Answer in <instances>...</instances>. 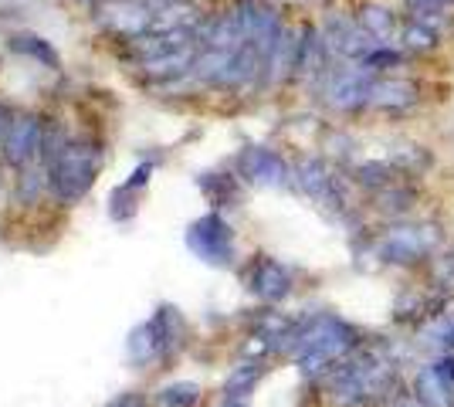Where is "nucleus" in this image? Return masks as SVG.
Instances as JSON below:
<instances>
[{
	"mask_svg": "<svg viewBox=\"0 0 454 407\" xmlns=\"http://www.w3.org/2000/svg\"><path fill=\"white\" fill-rule=\"evenodd\" d=\"M394 407H424V404H420L417 397H414V401H407V397H397V401H394Z\"/></svg>",
	"mask_w": 454,
	"mask_h": 407,
	"instance_id": "obj_26",
	"label": "nucleus"
},
{
	"mask_svg": "<svg viewBox=\"0 0 454 407\" xmlns=\"http://www.w3.org/2000/svg\"><path fill=\"white\" fill-rule=\"evenodd\" d=\"M11 44V51H18V55H24V59L38 61V65H44V68H51L55 72L58 65V51L48 44L44 38H38V35H14V38L7 41Z\"/></svg>",
	"mask_w": 454,
	"mask_h": 407,
	"instance_id": "obj_18",
	"label": "nucleus"
},
{
	"mask_svg": "<svg viewBox=\"0 0 454 407\" xmlns=\"http://www.w3.org/2000/svg\"><path fill=\"white\" fill-rule=\"evenodd\" d=\"M373 72L363 68L360 61L353 65H340V68H329V75L322 78V96L325 106L336 109V113H353L363 109L366 98H370V85H373Z\"/></svg>",
	"mask_w": 454,
	"mask_h": 407,
	"instance_id": "obj_5",
	"label": "nucleus"
},
{
	"mask_svg": "<svg viewBox=\"0 0 454 407\" xmlns=\"http://www.w3.org/2000/svg\"><path fill=\"white\" fill-rule=\"evenodd\" d=\"M397 44L400 48H407V51H414V55H431L437 44H441V35H437L434 27H427V24H420V20H414V18H407L403 24H400Z\"/></svg>",
	"mask_w": 454,
	"mask_h": 407,
	"instance_id": "obj_17",
	"label": "nucleus"
},
{
	"mask_svg": "<svg viewBox=\"0 0 454 407\" xmlns=\"http://www.w3.org/2000/svg\"><path fill=\"white\" fill-rule=\"evenodd\" d=\"M437 231L434 228H394V231L383 234L380 241V254L390 258V262H417L424 254H431L437 248Z\"/></svg>",
	"mask_w": 454,
	"mask_h": 407,
	"instance_id": "obj_10",
	"label": "nucleus"
},
{
	"mask_svg": "<svg viewBox=\"0 0 454 407\" xmlns=\"http://www.w3.org/2000/svg\"><path fill=\"white\" fill-rule=\"evenodd\" d=\"M258 377H262V364L254 360V364H245V367H238L234 373H231V380L224 384V397H245L254 390V384H258Z\"/></svg>",
	"mask_w": 454,
	"mask_h": 407,
	"instance_id": "obj_20",
	"label": "nucleus"
},
{
	"mask_svg": "<svg viewBox=\"0 0 454 407\" xmlns=\"http://www.w3.org/2000/svg\"><path fill=\"white\" fill-rule=\"evenodd\" d=\"M106 407H150V401L139 394V390H126V394H119V397H113Z\"/></svg>",
	"mask_w": 454,
	"mask_h": 407,
	"instance_id": "obj_23",
	"label": "nucleus"
},
{
	"mask_svg": "<svg viewBox=\"0 0 454 407\" xmlns=\"http://www.w3.org/2000/svg\"><path fill=\"white\" fill-rule=\"evenodd\" d=\"M187 248L207 265L234 262V231L221 214H204L187 228Z\"/></svg>",
	"mask_w": 454,
	"mask_h": 407,
	"instance_id": "obj_6",
	"label": "nucleus"
},
{
	"mask_svg": "<svg viewBox=\"0 0 454 407\" xmlns=\"http://www.w3.org/2000/svg\"><path fill=\"white\" fill-rule=\"evenodd\" d=\"M238 174L254 187H285L288 184V163L268 146H245L238 153Z\"/></svg>",
	"mask_w": 454,
	"mask_h": 407,
	"instance_id": "obj_9",
	"label": "nucleus"
},
{
	"mask_svg": "<svg viewBox=\"0 0 454 407\" xmlns=\"http://www.w3.org/2000/svg\"><path fill=\"white\" fill-rule=\"evenodd\" d=\"M44 136H48V129H44V119L38 113H14L0 153L11 167H27L44 150Z\"/></svg>",
	"mask_w": 454,
	"mask_h": 407,
	"instance_id": "obj_8",
	"label": "nucleus"
},
{
	"mask_svg": "<svg viewBox=\"0 0 454 407\" xmlns=\"http://www.w3.org/2000/svg\"><path fill=\"white\" fill-rule=\"evenodd\" d=\"M247 289L251 295H258L262 302H282L285 295L292 292V271L285 269L278 258H254L247 269Z\"/></svg>",
	"mask_w": 454,
	"mask_h": 407,
	"instance_id": "obj_12",
	"label": "nucleus"
},
{
	"mask_svg": "<svg viewBox=\"0 0 454 407\" xmlns=\"http://www.w3.org/2000/svg\"><path fill=\"white\" fill-rule=\"evenodd\" d=\"M387 384H390V367L373 353H363V356H346L336 364V370L325 380V394L336 407H363L380 397Z\"/></svg>",
	"mask_w": 454,
	"mask_h": 407,
	"instance_id": "obj_3",
	"label": "nucleus"
},
{
	"mask_svg": "<svg viewBox=\"0 0 454 407\" xmlns=\"http://www.w3.org/2000/svg\"><path fill=\"white\" fill-rule=\"evenodd\" d=\"M292 356L305 373H322L325 367H336L356 349V330L346 326L336 316H316L292 330Z\"/></svg>",
	"mask_w": 454,
	"mask_h": 407,
	"instance_id": "obj_2",
	"label": "nucleus"
},
{
	"mask_svg": "<svg viewBox=\"0 0 454 407\" xmlns=\"http://www.w3.org/2000/svg\"><path fill=\"white\" fill-rule=\"evenodd\" d=\"M417 85L411 78L397 75H377L370 85V98L366 106L370 109H387V113H400V109H411L417 102Z\"/></svg>",
	"mask_w": 454,
	"mask_h": 407,
	"instance_id": "obj_14",
	"label": "nucleus"
},
{
	"mask_svg": "<svg viewBox=\"0 0 454 407\" xmlns=\"http://www.w3.org/2000/svg\"><path fill=\"white\" fill-rule=\"evenodd\" d=\"M200 187H204V194H207L217 207L238 197V191H234V180H231V176H221V174H204V176H200Z\"/></svg>",
	"mask_w": 454,
	"mask_h": 407,
	"instance_id": "obj_21",
	"label": "nucleus"
},
{
	"mask_svg": "<svg viewBox=\"0 0 454 407\" xmlns=\"http://www.w3.org/2000/svg\"><path fill=\"white\" fill-rule=\"evenodd\" d=\"M102 170V146L89 136L65 139L48 156V187L58 204H75L92 191L95 176Z\"/></svg>",
	"mask_w": 454,
	"mask_h": 407,
	"instance_id": "obj_1",
	"label": "nucleus"
},
{
	"mask_svg": "<svg viewBox=\"0 0 454 407\" xmlns=\"http://www.w3.org/2000/svg\"><path fill=\"white\" fill-rule=\"evenodd\" d=\"M356 20H360L363 31L377 41V44H394L400 35L397 14L390 7H383V4H363L360 11H356Z\"/></svg>",
	"mask_w": 454,
	"mask_h": 407,
	"instance_id": "obj_16",
	"label": "nucleus"
},
{
	"mask_svg": "<svg viewBox=\"0 0 454 407\" xmlns=\"http://www.w3.org/2000/svg\"><path fill=\"white\" fill-rule=\"evenodd\" d=\"M451 343H454V340H451Z\"/></svg>",
	"mask_w": 454,
	"mask_h": 407,
	"instance_id": "obj_27",
	"label": "nucleus"
},
{
	"mask_svg": "<svg viewBox=\"0 0 454 407\" xmlns=\"http://www.w3.org/2000/svg\"><path fill=\"white\" fill-rule=\"evenodd\" d=\"M11 119H14V113L0 102V146H4V136H7V129H11Z\"/></svg>",
	"mask_w": 454,
	"mask_h": 407,
	"instance_id": "obj_24",
	"label": "nucleus"
},
{
	"mask_svg": "<svg viewBox=\"0 0 454 407\" xmlns=\"http://www.w3.org/2000/svg\"><path fill=\"white\" fill-rule=\"evenodd\" d=\"M407 18L414 14H427V11H454V0H400Z\"/></svg>",
	"mask_w": 454,
	"mask_h": 407,
	"instance_id": "obj_22",
	"label": "nucleus"
},
{
	"mask_svg": "<svg viewBox=\"0 0 454 407\" xmlns=\"http://www.w3.org/2000/svg\"><path fill=\"white\" fill-rule=\"evenodd\" d=\"M204 397L200 384L193 380H176V384H167V387L156 394V404L160 407H197Z\"/></svg>",
	"mask_w": 454,
	"mask_h": 407,
	"instance_id": "obj_19",
	"label": "nucleus"
},
{
	"mask_svg": "<svg viewBox=\"0 0 454 407\" xmlns=\"http://www.w3.org/2000/svg\"><path fill=\"white\" fill-rule=\"evenodd\" d=\"M295 180L305 194L312 197L322 207H340V187H336V176L329 174V167L322 160H302L295 167Z\"/></svg>",
	"mask_w": 454,
	"mask_h": 407,
	"instance_id": "obj_15",
	"label": "nucleus"
},
{
	"mask_svg": "<svg viewBox=\"0 0 454 407\" xmlns=\"http://www.w3.org/2000/svg\"><path fill=\"white\" fill-rule=\"evenodd\" d=\"M221 407H247V401H245V397H224V401H221Z\"/></svg>",
	"mask_w": 454,
	"mask_h": 407,
	"instance_id": "obj_25",
	"label": "nucleus"
},
{
	"mask_svg": "<svg viewBox=\"0 0 454 407\" xmlns=\"http://www.w3.org/2000/svg\"><path fill=\"white\" fill-rule=\"evenodd\" d=\"M319 31L322 38H325V44H329V51H333V59L360 61L377 48V41L363 31L356 14H346V11H329Z\"/></svg>",
	"mask_w": 454,
	"mask_h": 407,
	"instance_id": "obj_7",
	"label": "nucleus"
},
{
	"mask_svg": "<svg viewBox=\"0 0 454 407\" xmlns=\"http://www.w3.org/2000/svg\"><path fill=\"white\" fill-rule=\"evenodd\" d=\"M180 336H184L180 316H176V309L163 306L150 323H143V326L133 330V336H129V356H133L136 364L167 360L173 349L180 347Z\"/></svg>",
	"mask_w": 454,
	"mask_h": 407,
	"instance_id": "obj_4",
	"label": "nucleus"
},
{
	"mask_svg": "<svg viewBox=\"0 0 454 407\" xmlns=\"http://www.w3.org/2000/svg\"><path fill=\"white\" fill-rule=\"evenodd\" d=\"M295 65H299V31L292 24H285L271 44V51H268L262 85H282L288 78H295Z\"/></svg>",
	"mask_w": 454,
	"mask_h": 407,
	"instance_id": "obj_13",
	"label": "nucleus"
},
{
	"mask_svg": "<svg viewBox=\"0 0 454 407\" xmlns=\"http://www.w3.org/2000/svg\"><path fill=\"white\" fill-rule=\"evenodd\" d=\"M414 387L424 407H454V356L417 370Z\"/></svg>",
	"mask_w": 454,
	"mask_h": 407,
	"instance_id": "obj_11",
	"label": "nucleus"
}]
</instances>
